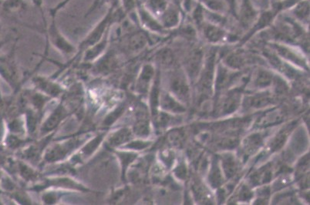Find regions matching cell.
<instances>
[{"instance_id":"44dd1931","label":"cell","mask_w":310,"mask_h":205,"mask_svg":"<svg viewBox=\"0 0 310 205\" xmlns=\"http://www.w3.org/2000/svg\"><path fill=\"white\" fill-rule=\"evenodd\" d=\"M263 144V137L261 134H253L248 136L244 141V150L248 155L255 154Z\"/></svg>"},{"instance_id":"b9f144b4","label":"cell","mask_w":310,"mask_h":205,"mask_svg":"<svg viewBox=\"0 0 310 205\" xmlns=\"http://www.w3.org/2000/svg\"><path fill=\"white\" fill-rule=\"evenodd\" d=\"M183 139H184V135L182 132L179 130H174L168 134V140L172 146H181V144L183 143Z\"/></svg>"},{"instance_id":"d6a6232c","label":"cell","mask_w":310,"mask_h":205,"mask_svg":"<svg viewBox=\"0 0 310 205\" xmlns=\"http://www.w3.org/2000/svg\"><path fill=\"white\" fill-rule=\"evenodd\" d=\"M174 54L172 50L165 48L160 50L156 55V61L159 64L164 66H169L173 63Z\"/></svg>"},{"instance_id":"30bf717a","label":"cell","mask_w":310,"mask_h":205,"mask_svg":"<svg viewBox=\"0 0 310 205\" xmlns=\"http://www.w3.org/2000/svg\"><path fill=\"white\" fill-rule=\"evenodd\" d=\"M155 77V71L153 66L149 63L144 64L135 81V91L137 94H147Z\"/></svg>"},{"instance_id":"ab89813d","label":"cell","mask_w":310,"mask_h":205,"mask_svg":"<svg viewBox=\"0 0 310 205\" xmlns=\"http://www.w3.org/2000/svg\"><path fill=\"white\" fill-rule=\"evenodd\" d=\"M244 62L245 61H244V57L241 54H232L226 59L227 65L234 69L241 68L244 64Z\"/></svg>"},{"instance_id":"bcb514c9","label":"cell","mask_w":310,"mask_h":205,"mask_svg":"<svg viewBox=\"0 0 310 205\" xmlns=\"http://www.w3.org/2000/svg\"><path fill=\"white\" fill-rule=\"evenodd\" d=\"M156 119V124L160 127H165L169 124L171 122V117L168 114H165L164 112L159 113L155 116Z\"/></svg>"},{"instance_id":"484cf974","label":"cell","mask_w":310,"mask_h":205,"mask_svg":"<svg viewBox=\"0 0 310 205\" xmlns=\"http://www.w3.org/2000/svg\"><path fill=\"white\" fill-rule=\"evenodd\" d=\"M272 97H270L268 94H259L248 98L246 106L254 109L263 108L272 103Z\"/></svg>"},{"instance_id":"f546056e","label":"cell","mask_w":310,"mask_h":205,"mask_svg":"<svg viewBox=\"0 0 310 205\" xmlns=\"http://www.w3.org/2000/svg\"><path fill=\"white\" fill-rule=\"evenodd\" d=\"M160 101V77L158 74L155 76L151 93V106L152 114L154 116L157 114V108Z\"/></svg>"},{"instance_id":"277c9868","label":"cell","mask_w":310,"mask_h":205,"mask_svg":"<svg viewBox=\"0 0 310 205\" xmlns=\"http://www.w3.org/2000/svg\"><path fill=\"white\" fill-rule=\"evenodd\" d=\"M148 42V37L144 32L137 30L136 28L123 34L121 43L123 51L129 53H137L144 50Z\"/></svg>"},{"instance_id":"52a82bcc","label":"cell","mask_w":310,"mask_h":205,"mask_svg":"<svg viewBox=\"0 0 310 205\" xmlns=\"http://www.w3.org/2000/svg\"><path fill=\"white\" fill-rule=\"evenodd\" d=\"M170 88L174 95L181 101H186L190 95L189 85L182 72L176 71L170 80Z\"/></svg>"},{"instance_id":"db71d44e","label":"cell","mask_w":310,"mask_h":205,"mask_svg":"<svg viewBox=\"0 0 310 205\" xmlns=\"http://www.w3.org/2000/svg\"><path fill=\"white\" fill-rule=\"evenodd\" d=\"M2 35H3V26L2 22H0V42L2 41Z\"/></svg>"},{"instance_id":"4dcf8cb0","label":"cell","mask_w":310,"mask_h":205,"mask_svg":"<svg viewBox=\"0 0 310 205\" xmlns=\"http://www.w3.org/2000/svg\"><path fill=\"white\" fill-rule=\"evenodd\" d=\"M168 0H147L144 6L155 16H161L168 8Z\"/></svg>"},{"instance_id":"d6986e66","label":"cell","mask_w":310,"mask_h":205,"mask_svg":"<svg viewBox=\"0 0 310 205\" xmlns=\"http://www.w3.org/2000/svg\"><path fill=\"white\" fill-rule=\"evenodd\" d=\"M159 103L161 104L163 110L172 113H183L185 111V108L182 105L180 104L175 98L170 94H163L160 96Z\"/></svg>"},{"instance_id":"ffe728a7","label":"cell","mask_w":310,"mask_h":205,"mask_svg":"<svg viewBox=\"0 0 310 205\" xmlns=\"http://www.w3.org/2000/svg\"><path fill=\"white\" fill-rule=\"evenodd\" d=\"M161 24L163 27L172 28L177 26L180 20V17L177 9L173 7L167 8L161 16Z\"/></svg>"},{"instance_id":"d4e9b609","label":"cell","mask_w":310,"mask_h":205,"mask_svg":"<svg viewBox=\"0 0 310 205\" xmlns=\"http://www.w3.org/2000/svg\"><path fill=\"white\" fill-rule=\"evenodd\" d=\"M256 13L252 7L249 0H243L241 10H240V18L244 25H248L256 18Z\"/></svg>"},{"instance_id":"74e56055","label":"cell","mask_w":310,"mask_h":205,"mask_svg":"<svg viewBox=\"0 0 310 205\" xmlns=\"http://www.w3.org/2000/svg\"><path fill=\"white\" fill-rule=\"evenodd\" d=\"M120 3L124 14L133 20V16H136V9H137L136 0H120Z\"/></svg>"},{"instance_id":"cb8c5ba5","label":"cell","mask_w":310,"mask_h":205,"mask_svg":"<svg viewBox=\"0 0 310 205\" xmlns=\"http://www.w3.org/2000/svg\"><path fill=\"white\" fill-rule=\"evenodd\" d=\"M223 172L227 178H232L237 171V163L236 158L232 154H227L223 156L221 160Z\"/></svg>"},{"instance_id":"11a10c76","label":"cell","mask_w":310,"mask_h":205,"mask_svg":"<svg viewBox=\"0 0 310 205\" xmlns=\"http://www.w3.org/2000/svg\"><path fill=\"white\" fill-rule=\"evenodd\" d=\"M0 137H1V128H0Z\"/></svg>"},{"instance_id":"8992f818","label":"cell","mask_w":310,"mask_h":205,"mask_svg":"<svg viewBox=\"0 0 310 205\" xmlns=\"http://www.w3.org/2000/svg\"><path fill=\"white\" fill-rule=\"evenodd\" d=\"M112 27L108 29L101 41L94 44L91 47H89L83 53V62H86V63H89V62L93 63L97 60H98L101 56L104 55L105 52L108 50V46H109L110 41H111V35Z\"/></svg>"},{"instance_id":"5b68a950","label":"cell","mask_w":310,"mask_h":205,"mask_svg":"<svg viewBox=\"0 0 310 205\" xmlns=\"http://www.w3.org/2000/svg\"><path fill=\"white\" fill-rule=\"evenodd\" d=\"M120 57L115 50H108L104 55L93 62L92 71L97 75H108L120 66Z\"/></svg>"},{"instance_id":"d590c367","label":"cell","mask_w":310,"mask_h":205,"mask_svg":"<svg viewBox=\"0 0 310 205\" xmlns=\"http://www.w3.org/2000/svg\"><path fill=\"white\" fill-rule=\"evenodd\" d=\"M307 145V137L302 130H299L292 139V150L296 154L302 152Z\"/></svg>"},{"instance_id":"f1b7e54d","label":"cell","mask_w":310,"mask_h":205,"mask_svg":"<svg viewBox=\"0 0 310 205\" xmlns=\"http://www.w3.org/2000/svg\"><path fill=\"white\" fill-rule=\"evenodd\" d=\"M234 77L235 75L233 73H230L224 67L219 66L216 77V89L219 90L226 87L229 84V82L233 80Z\"/></svg>"},{"instance_id":"83f0119b","label":"cell","mask_w":310,"mask_h":205,"mask_svg":"<svg viewBox=\"0 0 310 205\" xmlns=\"http://www.w3.org/2000/svg\"><path fill=\"white\" fill-rule=\"evenodd\" d=\"M204 34L208 41L212 42H219L224 37V33L222 29L212 24L204 25Z\"/></svg>"},{"instance_id":"ee69618b","label":"cell","mask_w":310,"mask_h":205,"mask_svg":"<svg viewBox=\"0 0 310 205\" xmlns=\"http://www.w3.org/2000/svg\"><path fill=\"white\" fill-rule=\"evenodd\" d=\"M73 0H61L57 5H55L53 7L50 8L49 10V16L50 17H55L57 18V16L58 13L63 10L64 8H66L67 5H69Z\"/></svg>"},{"instance_id":"3957f363","label":"cell","mask_w":310,"mask_h":205,"mask_svg":"<svg viewBox=\"0 0 310 205\" xmlns=\"http://www.w3.org/2000/svg\"><path fill=\"white\" fill-rule=\"evenodd\" d=\"M0 76L13 87L21 82V71L13 53L0 57Z\"/></svg>"},{"instance_id":"f35d334b","label":"cell","mask_w":310,"mask_h":205,"mask_svg":"<svg viewBox=\"0 0 310 205\" xmlns=\"http://www.w3.org/2000/svg\"><path fill=\"white\" fill-rule=\"evenodd\" d=\"M124 110H125L124 104L120 105L117 108L115 109L112 113H111L107 117L106 119L104 120V126H111V125L113 124L118 119L119 117H121L124 112Z\"/></svg>"},{"instance_id":"816d5d0a","label":"cell","mask_w":310,"mask_h":205,"mask_svg":"<svg viewBox=\"0 0 310 205\" xmlns=\"http://www.w3.org/2000/svg\"><path fill=\"white\" fill-rule=\"evenodd\" d=\"M240 200L242 201H248L252 197V193L251 190L246 187H243L240 191Z\"/></svg>"},{"instance_id":"7dc6e473","label":"cell","mask_w":310,"mask_h":205,"mask_svg":"<svg viewBox=\"0 0 310 205\" xmlns=\"http://www.w3.org/2000/svg\"><path fill=\"white\" fill-rule=\"evenodd\" d=\"M210 9L215 11H222L224 8V2L221 0H201Z\"/></svg>"},{"instance_id":"e575fe53","label":"cell","mask_w":310,"mask_h":205,"mask_svg":"<svg viewBox=\"0 0 310 205\" xmlns=\"http://www.w3.org/2000/svg\"><path fill=\"white\" fill-rule=\"evenodd\" d=\"M276 50L282 57L287 59L288 61H292V62H295L298 65H302V66L304 64V62L302 61V59L299 56L296 55V53H294L292 50H289L288 48L283 46H276Z\"/></svg>"},{"instance_id":"7bdbcfd3","label":"cell","mask_w":310,"mask_h":205,"mask_svg":"<svg viewBox=\"0 0 310 205\" xmlns=\"http://www.w3.org/2000/svg\"><path fill=\"white\" fill-rule=\"evenodd\" d=\"M150 144L151 143H150L149 141H131L123 146H124L126 149H128V150H141L147 148L149 146Z\"/></svg>"},{"instance_id":"4fadbf2b","label":"cell","mask_w":310,"mask_h":205,"mask_svg":"<svg viewBox=\"0 0 310 205\" xmlns=\"http://www.w3.org/2000/svg\"><path fill=\"white\" fill-rule=\"evenodd\" d=\"M1 9L9 16L20 17L27 12L29 4L27 0H2Z\"/></svg>"},{"instance_id":"f907efd6","label":"cell","mask_w":310,"mask_h":205,"mask_svg":"<svg viewBox=\"0 0 310 205\" xmlns=\"http://www.w3.org/2000/svg\"><path fill=\"white\" fill-rule=\"evenodd\" d=\"M175 174L177 176V178L181 180H184L186 178L187 169L186 166L184 164L179 165L178 167L176 168Z\"/></svg>"},{"instance_id":"f6af8a7d","label":"cell","mask_w":310,"mask_h":205,"mask_svg":"<svg viewBox=\"0 0 310 205\" xmlns=\"http://www.w3.org/2000/svg\"><path fill=\"white\" fill-rule=\"evenodd\" d=\"M32 2L33 6L38 9V11L41 13V19H42L43 23L44 28L47 26L48 22L46 20V13L44 11V0H29Z\"/></svg>"},{"instance_id":"9c48e42d","label":"cell","mask_w":310,"mask_h":205,"mask_svg":"<svg viewBox=\"0 0 310 205\" xmlns=\"http://www.w3.org/2000/svg\"><path fill=\"white\" fill-rule=\"evenodd\" d=\"M136 17L137 22L150 31L160 32L162 30L161 22L155 18V15L145 7L144 5H137L136 9Z\"/></svg>"},{"instance_id":"2e32d148","label":"cell","mask_w":310,"mask_h":205,"mask_svg":"<svg viewBox=\"0 0 310 205\" xmlns=\"http://www.w3.org/2000/svg\"><path fill=\"white\" fill-rule=\"evenodd\" d=\"M105 136H106V133H102L96 136L93 139L89 141L88 144L83 146L79 154L76 156V158H78L80 161L89 158V156H91L100 146Z\"/></svg>"},{"instance_id":"6da1fadb","label":"cell","mask_w":310,"mask_h":205,"mask_svg":"<svg viewBox=\"0 0 310 205\" xmlns=\"http://www.w3.org/2000/svg\"><path fill=\"white\" fill-rule=\"evenodd\" d=\"M85 141L86 138L84 136H80L55 144L46 150L44 155V161L47 163L63 161L77 150Z\"/></svg>"},{"instance_id":"f5cc1de1","label":"cell","mask_w":310,"mask_h":205,"mask_svg":"<svg viewBox=\"0 0 310 205\" xmlns=\"http://www.w3.org/2000/svg\"><path fill=\"white\" fill-rule=\"evenodd\" d=\"M162 158L164 161H166L168 165L171 164L172 163V161H173V156H172V153L169 152V151L164 152L162 154Z\"/></svg>"},{"instance_id":"ba28073f","label":"cell","mask_w":310,"mask_h":205,"mask_svg":"<svg viewBox=\"0 0 310 205\" xmlns=\"http://www.w3.org/2000/svg\"><path fill=\"white\" fill-rule=\"evenodd\" d=\"M33 83L37 90L49 97H57L64 91L62 86L58 82L42 76L33 77Z\"/></svg>"},{"instance_id":"e0dca14e","label":"cell","mask_w":310,"mask_h":205,"mask_svg":"<svg viewBox=\"0 0 310 205\" xmlns=\"http://www.w3.org/2000/svg\"><path fill=\"white\" fill-rule=\"evenodd\" d=\"M241 102V95L238 92L228 94L221 102V113L223 115L231 114L237 110Z\"/></svg>"},{"instance_id":"9a60e30c","label":"cell","mask_w":310,"mask_h":205,"mask_svg":"<svg viewBox=\"0 0 310 205\" xmlns=\"http://www.w3.org/2000/svg\"><path fill=\"white\" fill-rule=\"evenodd\" d=\"M133 138V131L129 128L119 129L116 131L112 133L108 138V146L112 148L118 147V146H124L129 141H132Z\"/></svg>"},{"instance_id":"4316f807","label":"cell","mask_w":310,"mask_h":205,"mask_svg":"<svg viewBox=\"0 0 310 205\" xmlns=\"http://www.w3.org/2000/svg\"><path fill=\"white\" fill-rule=\"evenodd\" d=\"M208 181H209L210 184L212 185V187L214 188L220 187L223 184L222 173L217 161H213L212 163V167L210 169L209 175H208Z\"/></svg>"},{"instance_id":"8fae6325","label":"cell","mask_w":310,"mask_h":205,"mask_svg":"<svg viewBox=\"0 0 310 205\" xmlns=\"http://www.w3.org/2000/svg\"><path fill=\"white\" fill-rule=\"evenodd\" d=\"M67 115L68 110H66V106L63 104L57 106V108L51 112V114H49L43 123L41 130V134H48L49 132L57 128Z\"/></svg>"},{"instance_id":"c3c4849f","label":"cell","mask_w":310,"mask_h":205,"mask_svg":"<svg viewBox=\"0 0 310 205\" xmlns=\"http://www.w3.org/2000/svg\"><path fill=\"white\" fill-rule=\"evenodd\" d=\"M310 12V6L307 2H302L296 9V17L299 19H307Z\"/></svg>"},{"instance_id":"8d00e7d4","label":"cell","mask_w":310,"mask_h":205,"mask_svg":"<svg viewBox=\"0 0 310 205\" xmlns=\"http://www.w3.org/2000/svg\"><path fill=\"white\" fill-rule=\"evenodd\" d=\"M288 129H285L281 130L277 134L276 138H274L272 143L271 144V150L272 152L277 151L283 147V145L287 142L288 138Z\"/></svg>"},{"instance_id":"ac0fdd59","label":"cell","mask_w":310,"mask_h":205,"mask_svg":"<svg viewBox=\"0 0 310 205\" xmlns=\"http://www.w3.org/2000/svg\"><path fill=\"white\" fill-rule=\"evenodd\" d=\"M133 134L140 138H146L150 134L151 128H150L149 121L146 116L143 113H140L137 115V120L133 125Z\"/></svg>"},{"instance_id":"5bb4252c","label":"cell","mask_w":310,"mask_h":205,"mask_svg":"<svg viewBox=\"0 0 310 205\" xmlns=\"http://www.w3.org/2000/svg\"><path fill=\"white\" fill-rule=\"evenodd\" d=\"M203 52L201 49H194L188 57L186 62L187 72L191 78L195 79L198 77L201 70Z\"/></svg>"},{"instance_id":"7402d4cb","label":"cell","mask_w":310,"mask_h":205,"mask_svg":"<svg viewBox=\"0 0 310 205\" xmlns=\"http://www.w3.org/2000/svg\"><path fill=\"white\" fill-rule=\"evenodd\" d=\"M283 117H284V114L282 110H276L268 112L263 117H262L261 119L259 120V122H258L257 125L260 127L262 126L266 127V126H271V125L277 124L283 121Z\"/></svg>"},{"instance_id":"7a4b0ae2","label":"cell","mask_w":310,"mask_h":205,"mask_svg":"<svg viewBox=\"0 0 310 205\" xmlns=\"http://www.w3.org/2000/svg\"><path fill=\"white\" fill-rule=\"evenodd\" d=\"M51 21L44 28L47 41L52 46L64 56H71L77 51V48L64 35L57 26L55 17H50Z\"/></svg>"},{"instance_id":"836d02e7","label":"cell","mask_w":310,"mask_h":205,"mask_svg":"<svg viewBox=\"0 0 310 205\" xmlns=\"http://www.w3.org/2000/svg\"><path fill=\"white\" fill-rule=\"evenodd\" d=\"M119 160L121 161V167H122V175H125L126 174L127 168L129 167V165L134 161L137 158V154L132 152H116Z\"/></svg>"},{"instance_id":"7c38bea8","label":"cell","mask_w":310,"mask_h":205,"mask_svg":"<svg viewBox=\"0 0 310 205\" xmlns=\"http://www.w3.org/2000/svg\"><path fill=\"white\" fill-rule=\"evenodd\" d=\"M215 55H212L207 61L204 71L200 79V88L204 94H211L215 73Z\"/></svg>"},{"instance_id":"603a6c76","label":"cell","mask_w":310,"mask_h":205,"mask_svg":"<svg viewBox=\"0 0 310 205\" xmlns=\"http://www.w3.org/2000/svg\"><path fill=\"white\" fill-rule=\"evenodd\" d=\"M104 6H108V9H119L121 8V3L120 0H93L91 6L85 13V17H89Z\"/></svg>"},{"instance_id":"1f68e13d","label":"cell","mask_w":310,"mask_h":205,"mask_svg":"<svg viewBox=\"0 0 310 205\" xmlns=\"http://www.w3.org/2000/svg\"><path fill=\"white\" fill-rule=\"evenodd\" d=\"M273 75L268 70H260L256 74L254 81V85L256 87L265 88L272 84Z\"/></svg>"},{"instance_id":"60d3db41","label":"cell","mask_w":310,"mask_h":205,"mask_svg":"<svg viewBox=\"0 0 310 205\" xmlns=\"http://www.w3.org/2000/svg\"><path fill=\"white\" fill-rule=\"evenodd\" d=\"M239 138L236 136H230L219 142V145L223 149H233L239 144Z\"/></svg>"},{"instance_id":"681fc988","label":"cell","mask_w":310,"mask_h":205,"mask_svg":"<svg viewBox=\"0 0 310 205\" xmlns=\"http://www.w3.org/2000/svg\"><path fill=\"white\" fill-rule=\"evenodd\" d=\"M21 174L23 176L24 178H26V180L34 179L37 177V174H35L34 170L33 169L30 168L29 166H26V164L22 165L21 167Z\"/></svg>"}]
</instances>
